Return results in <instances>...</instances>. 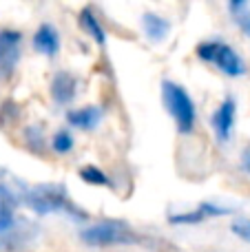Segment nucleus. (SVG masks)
<instances>
[{
  "mask_svg": "<svg viewBox=\"0 0 250 252\" xmlns=\"http://www.w3.org/2000/svg\"><path fill=\"white\" fill-rule=\"evenodd\" d=\"M25 201L31 210L40 215H49V213H66L75 219H87V215L66 197L64 186L60 184H42V186L29 188L25 192Z\"/></svg>",
  "mask_w": 250,
  "mask_h": 252,
  "instance_id": "obj_1",
  "label": "nucleus"
},
{
  "mask_svg": "<svg viewBox=\"0 0 250 252\" xmlns=\"http://www.w3.org/2000/svg\"><path fill=\"white\" fill-rule=\"evenodd\" d=\"M84 244L89 246H95V248H109V246H137L144 241V237L137 235L131 226L122 221H100V223H93V226L84 228L80 232Z\"/></svg>",
  "mask_w": 250,
  "mask_h": 252,
  "instance_id": "obj_2",
  "label": "nucleus"
},
{
  "mask_svg": "<svg viewBox=\"0 0 250 252\" xmlns=\"http://www.w3.org/2000/svg\"><path fill=\"white\" fill-rule=\"evenodd\" d=\"M197 56H199V60L217 66L221 73L230 75V78H239V75L246 73L244 58L230 44L221 42V40H206V42H202L197 47Z\"/></svg>",
  "mask_w": 250,
  "mask_h": 252,
  "instance_id": "obj_3",
  "label": "nucleus"
},
{
  "mask_svg": "<svg viewBox=\"0 0 250 252\" xmlns=\"http://www.w3.org/2000/svg\"><path fill=\"white\" fill-rule=\"evenodd\" d=\"M162 97L164 104H166L171 118L175 120L177 128L182 133H190L195 128V120H197V113H195V102L190 100V95L180 87L177 82H166L162 84Z\"/></svg>",
  "mask_w": 250,
  "mask_h": 252,
  "instance_id": "obj_4",
  "label": "nucleus"
},
{
  "mask_svg": "<svg viewBox=\"0 0 250 252\" xmlns=\"http://www.w3.org/2000/svg\"><path fill=\"white\" fill-rule=\"evenodd\" d=\"M22 33L16 29H0V82L9 80L20 62Z\"/></svg>",
  "mask_w": 250,
  "mask_h": 252,
  "instance_id": "obj_5",
  "label": "nucleus"
},
{
  "mask_svg": "<svg viewBox=\"0 0 250 252\" xmlns=\"http://www.w3.org/2000/svg\"><path fill=\"white\" fill-rule=\"evenodd\" d=\"M235 111H237V109H235V100H233V97H226V100L217 106L215 113L211 115V126H213V130H215L217 139H219L221 144L228 142L230 135H233Z\"/></svg>",
  "mask_w": 250,
  "mask_h": 252,
  "instance_id": "obj_6",
  "label": "nucleus"
},
{
  "mask_svg": "<svg viewBox=\"0 0 250 252\" xmlns=\"http://www.w3.org/2000/svg\"><path fill=\"white\" fill-rule=\"evenodd\" d=\"M75 89H78V80L69 73V71H58L51 80V97L58 104H71L75 100Z\"/></svg>",
  "mask_w": 250,
  "mask_h": 252,
  "instance_id": "obj_7",
  "label": "nucleus"
},
{
  "mask_svg": "<svg viewBox=\"0 0 250 252\" xmlns=\"http://www.w3.org/2000/svg\"><path fill=\"white\" fill-rule=\"evenodd\" d=\"M35 230H38V228L29 226L27 221L16 223L11 230L4 232V235L0 237V250H20V248H25V246H29L31 239L35 237Z\"/></svg>",
  "mask_w": 250,
  "mask_h": 252,
  "instance_id": "obj_8",
  "label": "nucleus"
},
{
  "mask_svg": "<svg viewBox=\"0 0 250 252\" xmlns=\"http://www.w3.org/2000/svg\"><path fill=\"white\" fill-rule=\"evenodd\" d=\"M33 47L35 51H40L42 56L53 58L58 51H60V35H58V29L53 25H40V29L35 31L33 35Z\"/></svg>",
  "mask_w": 250,
  "mask_h": 252,
  "instance_id": "obj_9",
  "label": "nucleus"
},
{
  "mask_svg": "<svg viewBox=\"0 0 250 252\" xmlns=\"http://www.w3.org/2000/svg\"><path fill=\"white\" fill-rule=\"evenodd\" d=\"M102 120V111L97 106H80V109H73L66 113V122L75 128L82 130H93Z\"/></svg>",
  "mask_w": 250,
  "mask_h": 252,
  "instance_id": "obj_10",
  "label": "nucleus"
},
{
  "mask_svg": "<svg viewBox=\"0 0 250 252\" xmlns=\"http://www.w3.org/2000/svg\"><path fill=\"white\" fill-rule=\"evenodd\" d=\"M13 208H16V195L4 184H0V237L18 223Z\"/></svg>",
  "mask_w": 250,
  "mask_h": 252,
  "instance_id": "obj_11",
  "label": "nucleus"
},
{
  "mask_svg": "<svg viewBox=\"0 0 250 252\" xmlns=\"http://www.w3.org/2000/svg\"><path fill=\"white\" fill-rule=\"evenodd\" d=\"M142 27H144L146 35H149L153 42L164 40L166 33H168V29H171V25H168L166 18L157 16V13H144V16H142Z\"/></svg>",
  "mask_w": 250,
  "mask_h": 252,
  "instance_id": "obj_12",
  "label": "nucleus"
},
{
  "mask_svg": "<svg viewBox=\"0 0 250 252\" xmlns=\"http://www.w3.org/2000/svg\"><path fill=\"white\" fill-rule=\"evenodd\" d=\"M80 25H82L84 33L91 35V38L97 42V47H106V33H104L100 20L95 18V13H93L91 9H84V11L80 13Z\"/></svg>",
  "mask_w": 250,
  "mask_h": 252,
  "instance_id": "obj_13",
  "label": "nucleus"
},
{
  "mask_svg": "<svg viewBox=\"0 0 250 252\" xmlns=\"http://www.w3.org/2000/svg\"><path fill=\"white\" fill-rule=\"evenodd\" d=\"M80 177H82V182L93 184V186L113 188V182H111V179H109V175H106L104 170L95 168V166H84V168L80 170Z\"/></svg>",
  "mask_w": 250,
  "mask_h": 252,
  "instance_id": "obj_14",
  "label": "nucleus"
},
{
  "mask_svg": "<svg viewBox=\"0 0 250 252\" xmlns=\"http://www.w3.org/2000/svg\"><path fill=\"white\" fill-rule=\"evenodd\" d=\"M228 11L235 16V20L239 22V27H242L246 33H250V4L248 2H230Z\"/></svg>",
  "mask_w": 250,
  "mask_h": 252,
  "instance_id": "obj_15",
  "label": "nucleus"
},
{
  "mask_svg": "<svg viewBox=\"0 0 250 252\" xmlns=\"http://www.w3.org/2000/svg\"><path fill=\"white\" fill-rule=\"evenodd\" d=\"M51 146H53V151L56 153H69L71 148H73V135L69 133V130H58V133H53V137H51Z\"/></svg>",
  "mask_w": 250,
  "mask_h": 252,
  "instance_id": "obj_16",
  "label": "nucleus"
},
{
  "mask_svg": "<svg viewBox=\"0 0 250 252\" xmlns=\"http://www.w3.org/2000/svg\"><path fill=\"white\" fill-rule=\"evenodd\" d=\"M25 139H27L31 151H35V153L44 151V133L40 126H29V128L25 130Z\"/></svg>",
  "mask_w": 250,
  "mask_h": 252,
  "instance_id": "obj_17",
  "label": "nucleus"
},
{
  "mask_svg": "<svg viewBox=\"0 0 250 252\" xmlns=\"http://www.w3.org/2000/svg\"><path fill=\"white\" fill-rule=\"evenodd\" d=\"M206 219V215L202 213V208L197 210H188V213H182V215H173L171 223H199Z\"/></svg>",
  "mask_w": 250,
  "mask_h": 252,
  "instance_id": "obj_18",
  "label": "nucleus"
},
{
  "mask_svg": "<svg viewBox=\"0 0 250 252\" xmlns=\"http://www.w3.org/2000/svg\"><path fill=\"white\" fill-rule=\"evenodd\" d=\"M233 232L237 237H242V239L250 241V221H237V223H233Z\"/></svg>",
  "mask_w": 250,
  "mask_h": 252,
  "instance_id": "obj_19",
  "label": "nucleus"
},
{
  "mask_svg": "<svg viewBox=\"0 0 250 252\" xmlns=\"http://www.w3.org/2000/svg\"><path fill=\"white\" fill-rule=\"evenodd\" d=\"M242 168L250 175V148H246V151L242 153Z\"/></svg>",
  "mask_w": 250,
  "mask_h": 252,
  "instance_id": "obj_20",
  "label": "nucleus"
}]
</instances>
